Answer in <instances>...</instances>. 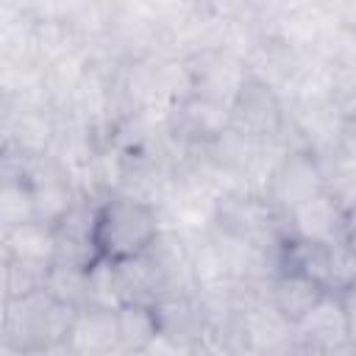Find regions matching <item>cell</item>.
Returning a JSON list of instances; mask_svg holds the SVG:
<instances>
[{"instance_id": "cell-1", "label": "cell", "mask_w": 356, "mask_h": 356, "mask_svg": "<svg viewBox=\"0 0 356 356\" xmlns=\"http://www.w3.org/2000/svg\"><path fill=\"white\" fill-rule=\"evenodd\" d=\"M78 309L56 300L47 289L31 292L17 300H6L3 342L17 353H33L67 345Z\"/></svg>"}, {"instance_id": "cell-2", "label": "cell", "mask_w": 356, "mask_h": 356, "mask_svg": "<svg viewBox=\"0 0 356 356\" xmlns=\"http://www.w3.org/2000/svg\"><path fill=\"white\" fill-rule=\"evenodd\" d=\"M164 222L156 206L111 195L97 211V248L106 261H125L145 253L153 239L161 234Z\"/></svg>"}, {"instance_id": "cell-3", "label": "cell", "mask_w": 356, "mask_h": 356, "mask_svg": "<svg viewBox=\"0 0 356 356\" xmlns=\"http://www.w3.org/2000/svg\"><path fill=\"white\" fill-rule=\"evenodd\" d=\"M284 114L286 106L281 95L273 86L248 78L231 103V131H236L250 142H275Z\"/></svg>"}, {"instance_id": "cell-4", "label": "cell", "mask_w": 356, "mask_h": 356, "mask_svg": "<svg viewBox=\"0 0 356 356\" xmlns=\"http://www.w3.org/2000/svg\"><path fill=\"white\" fill-rule=\"evenodd\" d=\"M103 203L95 200H78L64 220L53 228L56 234V256L53 264L72 267V270H95L103 256L97 248V211Z\"/></svg>"}, {"instance_id": "cell-5", "label": "cell", "mask_w": 356, "mask_h": 356, "mask_svg": "<svg viewBox=\"0 0 356 356\" xmlns=\"http://www.w3.org/2000/svg\"><path fill=\"white\" fill-rule=\"evenodd\" d=\"M189 61L192 70V83H195V95L222 103L231 108L234 97L239 95V89L245 86V81L250 78L245 58H239L236 53L225 50V47H214L206 53H197Z\"/></svg>"}, {"instance_id": "cell-6", "label": "cell", "mask_w": 356, "mask_h": 356, "mask_svg": "<svg viewBox=\"0 0 356 356\" xmlns=\"http://www.w3.org/2000/svg\"><path fill=\"white\" fill-rule=\"evenodd\" d=\"M58 134V117L47 108L3 106V147L25 159L47 156Z\"/></svg>"}, {"instance_id": "cell-7", "label": "cell", "mask_w": 356, "mask_h": 356, "mask_svg": "<svg viewBox=\"0 0 356 356\" xmlns=\"http://www.w3.org/2000/svg\"><path fill=\"white\" fill-rule=\"evenodd\" d=\"M239 342L242 350L248 348L259 356H286L300 339L295 325L267 300L239 314Z\"/></svg>"}, {"instance_id": "cell-8", "label": "cell", "mask_w": 356, "mask_h": 356, "mask_svg": "<svg viewBox=\"0 0 356 356\" xmlns=\"http://www.w3.org/2000/svg\"><path fill=\"white\" fill-rule=\"evenodd\" d=\"M323 192H325L323 170H320V161L312 153L284 156V161H281V167L273 178L267 200L281 214H289L292 209H298L300 203H306V200H312Z\"/></svg>"}, {"instance_id": "cell-9", "label": "cell", "mask_w": 356, "mask_h": 356, "mask_svg": "<svg viewBox=\"0 0 356 356\" xmlns=\"http://www.w3.org/2000/svg\"><path fill=\"white\" fill-rule=\"evenodd\" d=\"M286 231L295 239H309V242H323V245L348 242L350 236L348 214L325 192L292 209L286 214Z\"/></svg>"}, {"instance_id": "cell-10", "label": "cell", "mask_w": 356, "mask_h": 356, "mask_svg": "<svg viewBox=\"0 0 356 356\" xmlns=\"http://www.w3.org/2000/svg\"><path fill=\"white\" fill-rule=\"evenodd\" d=\"M153 312L159 323V337L172 345L189 348L209 334V320L203 314L197 289L184 295H167L153 306Z\"/></svg>"}, {"instance_id": "cell-11", "label": "cell", "mask_w": 356, "mask_h": 356, "mask_svg": "<svg viewBox=\"0 0 356 356\" xmlns=\"http://www.w3.org/2000/svg\"><path fill=\"white\" fill-rule=\"evenodd\" d=\"M67 348L72 356H120V325L117 309L108 306H86L78 309L75 325L67 337Z\"/></svg>"}, {"instance_id": "cell-12", "label": "cell", "mask_w": 356, "mask_h": 356, "mask_svg": "<svg viewBox=\"0 0 356 356\" xmlns=\"http://www.w3.org/2000/svg\"><path fill=\"white\" fill-rule=\"evenodd\" d=\"M298 339L317 350H331L348 339V309L339 295H325L298 325Z\"/></svg>"}, {"instance_id": "cell-13", "label": "cell", "mask_w": 356, "mask_h": 356, "mask_svg": "<svg viewBox=\"0 0 356 356\" xmlns=\"http://www.w3.org/2000/svg\"><path fill=\"white\" fill-rule=\"evenodd\" d=\"M328 292L309 275L295 273V270H284L270 281V306L284 314L292 325H298Z\"/></svg>"}, {"instance_id": "cell-14", "label": "cell", "mask_w": 356, "mask_h": 356, "mask_svg": "<svg viewBox=\"0 0 356 356\" xmlns=\"http://www.w3.org/2000/svg\"><path fill=\"white\" fill-rule=\"evenodd\" d=\"M56 256V234L44 222H25L11 231H3V259H25V261H47Z\"/></svg>"}, {"instance_id": "cell-15", "label": "cell", "mask_w": 356, "mask_h": 356, "mask_svg": "<svg viewBox=\"0 0 356 356\" xmlns=\"http://www.w3.org/2000/svg\"><path fill=\"white\" fill-rule=\"evenodd\" d=\"M320 170H323V184H325V195L345 211L350 214L356 209V161L350 156H345L342 150L325 159H317Z\"/></svg>"}, {"instance_id": "cell-16", "label": "cell", "mask_w": 356, "mask_h": 356, "mask_svg": "<svg viewBox=\"0 0 356 356\" xmlns=\"http://www.w3.org/2000/svg\"><path fill=\"white\" fill-rule=\"evenodd\" d=\"M117 325H120V348L125 350H142L150 348L159 339V323L153 306L125 303L117 309Z\"/></svg>"}, {"instance_id": "cell-17", "label": "cell", "mask_w": 356, "mask_h": 356, "mask_svg": "<svg viewBox=\"0 0 356 356\" xmlns=\"http://www.w3.org/2000/svg\"><path fill=\"white\" fill-rule=\"evenodd\" d=\"M53 264L47 261H25V259H3V289L6 300L25 298L31 292L44 289Z\"/></svg>"}, {"instance_id": "cell-18", "label": "cell", "mask_w": 356, "mask_h": 356, "mask_svg": "<svg viewBox=\"0 0 356 356\" xmlns=\"http://www.w3.org/2000/svg\"><path fill=\"white\" fill-rule=\"evenodd\" d=\"M44 289H47L56 300H61V303H67V306H72V309H86V306H92V278H89V273H83V270H72V267L53 264Z\"/></svg>"}, {"instance_id": "cell-19", "label": "cell", "mask_w": 356, "mask_h": 356, "mask_svg": "<svg viewBox=\"0 0 356 356\" xmlns=\"http://www.w3.org/2000/svg\"><path fill=\"white\" fill-rule=\"evenodd\" d=\"M31 220H36V217H33V197H31L28 181H3V192H0L3 231H11Z\"/></svg>"}, {"instance_id": "cell-20", "label": "cell", "mask_w": 356, "mask_h": 356, "mask_svg": "<svg viewBox=\"0 0 356 356\" xmlns=\"http://www.w3.org/2000/svg\"><path fill=\"white\" fill-rule=\"evenodd\" d=\"M325 356H356V342H350V339H345V342H339L337 348H331V350H325Z\"/></svg>"}, {"instance_id": "cell-21", "label": "cell", "mask_w": 356, "mask_h": 356, "mask_svg": "<svg viewBox=\"0 0 356 356\" xmlns=\"http://www.w3.org/2000/svg\"><path fill=\"white\" fill-rule=\"evenodd\" d=\"M348 309V339L356 342V306H345Z\"/></svg>"}, {"instance_id": "cell-22", "label": "cell", "mask_w": 356, "mask_h": 356, "mask_svg": "<svg viewBox=\"0 0 356 356\" xmlns=\"http://www.w3.org/2000/svg\"><path fill=\"white\" fill-rule=\"evenodd\" d=\"M122 356H164L156 345H150V348H142V350H125Z\"/></svg>"}, {"instance_id": "cell-23", "label": "cell", "mask_w": 356, "mask_h": 356, "mask_svg": "<svg viewBox=\"0 0 356 356\" xmlns=\"http://www.w3.org/2000/svg\"><path fill=\"white\" fill-rule=\"evenodd\" d=\"M342 303H345V306H356V281H353V286L342 295Z\"/></svg>"}, {"instance_id": "cell-24", "label": "cell", "mask_w": 356, "mask_h": 356, "mask_svg": "<svg viewBox=\"0 0 356 356\" xmlns=\"http://www.w3.org/2000/svg\"><path fill=\"white\" fill-rule=\"evenodd\" d=\"M348 245H350V248H353V250H356V231H353V234H350V236H348Z\"/></svg>"}]
</instances>
